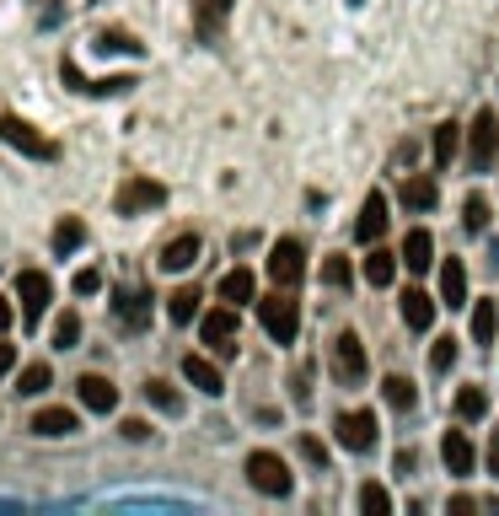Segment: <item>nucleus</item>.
<instances>
[{"label":"nucleus","mask_w":499,"mask_h":516,"mask_svg":"<svg viewBox=\"0 0 499 516\" xmlns=\"http://www.w3.org/2000/svg\"><path fill=\"white\" fill-rule=\"evenodd\" d=\"M451 366H456V339H435V344H430V371L445 377Z\"/></svg>","instance_id":"c9c22d12"},{"label":"nucleus","mask_w":499,"mask_h":516,"mask_svg":"<svg viewBox=\"0 0 499 516\" xmlns=\"http://www.w3.org/2000/svg\"><path fill=\"white\" fill-rule=\"evenodd\" d=\"M81 242H86V227H81L75 216H65V221L55 227V258H70V253H75Z\"/></svg>","instance_id":"a878e982"},{"label":"nucleus","mask_w":499,"mask_h":516,"mask_svg":"<svg viewBox=\"0 0 499 516\" xmlns=\"http://www.w3.org/2000/svg\"><path fill=\"white\" fill-rule=\"evenodd\" d=\"M441 458H445V468H451L456 479H467V473H473V441H467L462 430H445V441H441Z\"/></svg>","instance_id":"6ab92c4d"},{"label":"nucleus","mask_w":499,"mask_h":516,"mask_svg":"<svg viewBox=\"0 0 499 516\" xmlns=\"http://www.w3.org/2000/svg\"><path fill=\"white\" fill-rule=\"evenodd\" d=\"M247 484H253L258 495H274V501H284V495L295 490V479H290V468H284L279 452H253V458H247Z\"/></svg>","instance_id":"7ed1b4c3"},{"label":"nucleus","mask_w":499,"mask_h":516,"mask_svg":"<svg viewBox=\"0 0 499 516\" xmlns=\"http://www.w3.org/2000/svg\"><path fill=\"white\" fill-rule=\"evenodd\" d=\"M97 286H103V275H97V269H81V275H75V296H92Z\"/></svg>","instance_id":"ea45409f"},{"label":"nucleus","mask_w":499,"mask_h":516,"mask_svg":"<svg viewBox=\"0 0 499 516\" xmlns=\"http://www.w3.org/2000/svg\"><path fill=\"white\" fill-rule=\"evenodd\" d=\"M225 11H231V0H199V5H194V22H199V38H215V33H221Z\"/></svg>","instance_id":"5701e85b"},{"label":"nucleus","mask_w":499,"mask_h":516,"mask_svg":"<svg viewBox=\"0 0 499 516\" xmlns=\"http://www.w3.org/2000/svg\"><path fill=\"white\" fill-rule=\"evenodd\" d=\"M323 286H333V290H349V286H354V264H349L344 253L323 258Z\"/></svg>","instance_id":"cd10ccee"},{"label":"nucleus","mask_w":499,"mask_h":516,"mask_svg":"<svg viewBox=\"0 0 499 516\" xmlns=\"http://www.w3.org/2000/svg\"><path fill=\"white\" fill-rule=\"evenodd\" d=\"M333 430H338V447L344 452H371L376 447V414L371 409H344L333 420Z\"/></svg>","instance_id":"0eeeda50"},{"label":"nucleus","mask_w":499,"mask_h":516,"mask_svg":"<svg viewBox=\"0 0 499 516\" xmlns=\"http://www.w3.org/2000/svg\"><path fill=\"white\" fill-rule=\"evenodd\" d=\"M253 269H231L221 280V301H231V307H242V301H253Z\"/></svg>","instance_id":"393cba45"},{"label":"nucleus","mask_w":499,"mask_h":516,"mask_svg":"<svg viewBox=\"0 0 499 516\" xmlns=\"http://www.w3.org/2000/svg\"><path fill=\"white\" fill-rule=\"evenodd\" d=\"M403 264H408L414 275H424V269L435 264V237H430L424 227H414L408 237H403Z\"/></svg>","instance_id":"f3484780"},{"label":"nucleus","mask_w":499,"mask_h":516,"mask_svg":"<svg viewBox=\"0 0 499 516\" xmlns=\"http://www.w3.org/2000/svg\"><path fill=\"white\" fill-rule=\"evenodd\" d=\"M145 399L156 403L162 414H183V399H177V388H166V382H145Z\"/></svg>","instance_id":"f704fd0d"},{"label":"nucleus","mask_w":499,"mask_h":516,"mask_svg":"<svg viewBox=\"0 0 499 516\" xmlns=\"http://www.w3.org/2000/svg\"><path fill=\"white\" fill-rule=\"evenodd\" d=\"M365 280H371L376 290L397 280V258H392L387 248H376V242H371V253H365Z\"/></svg>","instance_id":"412c9836"},{"label":"nucleus","mask_w":499,"mask_h":516,"mask_svg":"<svg viewBox=\"0 0 499 516\" xmlns=\"http://www.w3.org/2000/svg\"><path fill=\"white\" fill-rule=\"evenodd\" d=\"M16 301H22L27 329H38V323H44V312H49V301H55L49 275H44V269H22V275H16Z\"/></svg>","instance_id":"423d86ee"},{"label":"nucleus","mask_w":499,"mask_h":516,"mask_svg":"<svg viewBox=\"0 0 499 516\" xmlns=\"http://www.w3.org/2000/svg\"><path fill=\"white\" fill-rule=\"evenodd\" d=\"M301 458L317 462V468H328V447H323V441H312V436H301Z\"/></svg>","instance_id":"58836bf2"},{"label":"nucleus","mask_w":499,"mask_h":516,"mask_svg":"<svg viewBox=\"0 0 499 516\" xmlns=\"http://www.w3.org/2000/svg\"><path fill=\"white\" fill-rule=\"evenodd\" d=\"M166 312H172V323H194V312H199V290H194V286L172 290V301H166Z\"/></svg>","instance_id":"c85d7f7f"},{"label":"nucleus","mask_w":499,"mask_h":516,"mask_svg":"<svg viewBox=\"0 0 499 516\" xmlns=\"http://www.w3.org/2000/svg\"><path fill=\"white\" fill-rule=\"evenodd\" d=\"M11 360H16V355H11V344L0 339V371H5V366H11Z\"/></svg>","instance_id":"37998d69"},{"label":"nucleus","mask_w":499,"mask_h":516,"mask_svg":"<svg viewBox=\"0 0 499 516\" xmlns=\"http://www.w3.org/2000/svg\"><path fill=\"white\" fill-rule=\"evenodd\" d=\"M494 334H499V307L494 301H478V307H473V339L494 344Z\"/></svg>","instance_id":"bb28decb"},{"label":"nucleus","mask_w":499,"mask_h":516,"mask_svg":"<svg viewBox=\"0 0 499 516\" xmlns=\"http://www.w3.org/2000/svg\"><path fill=\"white\" fill-rule=\"evenodd\" d=\"M0 140L5 146H16L22 157H55V146L27 124V118H16V114H0Z\"/></svg>","instance_id":"1a4fd4ad"},{"label":"nucleus","mask_w":499,"mask_h":516,"mask_svg":"<svg viewBox=\"0 0 499 516\" xmlns=\"http://www.w3.org/2000/svg\"><path fill=\"white\" fill-rule=\"evenodd\" d=\"M75 430H81L75 409H38L33 414V436H75Z\"/></svg>","instance_id":"a211bd4d"},{"label":"nucleus","mask_w":499,"mask_h":516,"mask_svg":"<svg viewBox=\"0 0 499 516\" xmlns=\"http://www.w3.org/2000/svg\"><path fill=\"white\" fill-rule=\"evenodd\" d=\"M199 334H205V344H210L215 355H236V307H215V312H205Z\"/></svg>","instance_id":"9d476101"},{"label":"nucleus","mask_w":499,"mask_h":516,"mask_svg":"<svg viewBox=\"0 0 499 516\" xmlns=\"http://www.w3.org/2000/svg\"><path fill=\"white\" fill-rule=\"evenodd\" d=\"M49 382H55V371H49L44 360H33V366H22V377H16V393H22V399H38V393H49Z\"/></svg>","instance_id":"b1692460"},{"label":"nucleus","mask_w":499,"mask_h":516,"mask_svg":"<svg viewBox=\"0 0 499 516\" xmlns=\"http://www.w3.org/2000/svg\"><path fill=\"white\" fill-rule=\"evenodd\" d=\"M81 344V318L75 312H59L55 318V349H75Z\"/></svg>","instance_id":"2f4dec72"},{"label":"nucleus","mask_w":499,"mask_h":516,"mask_svg":"<svg viewBox=\"0 0 499 516\" xmlns=\"http://www.w3.org/2000/svg\"><path fill=\"white\" fill-rule=\"evenodd\" d=\"M441 301L445 307H462L467 301V264L462 258H445L441 264Z\"/></svg>","instance_id":"aec40b11"},{"label":"nucleus","mask_w":499,"mask_h":516,"mask_svg":"<svg viewBox=\"0 0 499 516\" xmlns=\"http://www.w3.org/2000/svg\"><path fill=\"white\" fill-rule=\"evenodd\" d=\"M349 5H360V0H349Z\"/></svg>","instance_id":"c03bdc74"},{"label":"nucleus","mask_w":499,"mask_h":516,"mask_svg":"<svg viewBox=\"0 0 499 516\" xmlns=\"http://www.w3.org/2000/svg\"><path fill=\"white\" fill-rule=\"evenodd\" d=\"M156 205H166V188L156 177H129L118 188V216H140V210H156Z\"/></svg>","instance_id":"6e6552de"},{"label":"nucleus","mask_w":499,"mask_h":516,"mask_svg":"<svg viewBox=\"0 0 499 516\" xmlns=\"http://www.w3.org/2000/svg\"><path fill=\"white\" fill-rule=\"evenodd\" d=\"M118 323H129V329H145L151 323V307H145V296L140 290H118Z\"/></svg>","instance_id":"4be33fe9"},{"label":"nucleus","mask_w":499,"mask_h":516,"mask_svg":"<svg viewBox=\"0 0 499 516\" xmlns=\"http://www.w3.org/2000/svg\"><path fill=\"white\" fill-rule=\"evenodd\" d=\"M430 151H435V167H451V157H456V124H435Z\"/></svg>","instance_id":"7c9ffc66"},{"label":"nucleus","mask_w":499,"mask_h":516,"mask_svg":"<svg viewBox=\"0 0 499 516\" xmlns=\"http://www.w3.org/2000/svg\"><path fill=\"white\" fill-rule=\"evenodd\" d=\"M360 511H392V495L382 484H360Z\"/></svg>","instance_id":"e433bc0d"},{"label":"nucleus","mask_w":499,"mask_h":516,"mask_svg":"<svg viewBox=\"0 0 499 516\" xmlns=\"http://www.w3.org/2000/svg\"><path fill=\"white\" fill-rule=\"evenodd\" d=\"M301 275H306V248H301L295 237H279L274 248H269V280H274L279 290H295Z\"/></svg>","instance_id":"39448f33"},{"label":"nucleus","mask_w":499,"mask_h":516,"mask_svg":"<svg viewBox=\"0 0 499 516\" xmlns=\"http://www.w3.org/2000/svg\"><path fill=\"white\" fill-rule=\"evenodd\" d=\"M183 377L199 388V393H210V399H221L225 393V377L215 360H205V355H183Z\"/></svg>","instance_id":"ddd939ff"},{"label":"nucleus","mask_w":499,"mask_h":516,"mask_svg":"<svg viewBox=\"0 0 499 516\" xmlns=\"http://www.w3.org/2000/svg\"><path fill=\"white\" fill-rule=\"evenodd\" d=\"M494 151H499V114L494 108H478L473 129H467V162H473V172L494 167Z\"/></svg>","instance_id":"20e7f679"},{"label":"nucleus","mask_w":499,"mask_h":516,"mask_svg":"<svg viewBox=\"0 0 499 516\" xmlns=\"http://www.w3.org/2000/svg\"><path fill=\"white\" fill-rule=\"evenodd\" d=\"M382 231H387V194H382V188H371V194H365V205H360L354 237H360V242H382Z\"/></svg>","instance_id":"9b49d317"},{"label":"nucleus","mask_w":499,"mask_h":516,"mask_svg":"<svg viewBox=\"0 0 499 516\" xmlns=\"http://www.w3.org/2000/svg\"><path fill=\"white\" fill-rule=\"evenodd\" d=\"M75 393H81V403H86L92 414H113V409H118V388H113L108 377H97V371H81Z\"/></svg>","instance_id":"f8f14e48"},{"label":"nucleus","mask_w":499,"mask_h":516,"mask_svg":"<svg viewBox=\"0 0 499 516\" xmlns=\"http://www.w3.org/2000/svg\"><path fill=\"white\" fill-rule=\"evenodd\" d=\"M328 371L338 388H360L365 382V371H371V355H365V344L354 329H344L338 339H333V355H328Z\"/></svg>","instance_id":"f03ea898"},{"label":"nucleus","mask_w":499,"mask_h":516,"mask_svg":"<svg viewBox=\"0 0 499 516\" xmlns=\"http://www.w3.org/2000/svg\"><path fill=\"white\" fill-rule=\"evenodd\" d=\"M118 430H124V441H145V436H151V425H145V420H124Z\"/></svg>","instance_id":"a19ab883"},{"label":"nucleus","mask_w":499,"mask_h":516,"mask_svg":"<svg viewBox=\"0 0 499 516\" xmlns=\"http://www.w3.org/2000/svg\"><path fill=\"white\" fill-rule=\"evenodd\" d=\"M258 323H264V334L274 344H295V334H301V301H295L290 290L264 296V301H258Z\"/></svg>","instance_id":"f257e3e1"},{"label":"nucleus","mask_w":499,"mask_h":516,"mask_svg":"<svg viewBox=\"0 0 499 516\" xmlns=\"http://www.w3.org/2000/svg\"><path fill=\"white\" fill-rule=\"evenodd\" d=\"M5 329H11V301L0 296V334H5Z\"/></svg>","instance_id":"79ce46f5"},{"label":"nucleus","mask_w":499,"mask_h":516,"mask_svg":"<svg viewBox=\"0 0 499 516\" xmlns=\"http://www.w3.org/2000/svg\"><path fill=\"white\" fill-rule=\"evenodd\" d=\"M397 312H403V323H408L414 334H430V323H435V296H424V290H408V296L397 301Z\"/></svg>","instance_id":"dca6fc26"},{"label":"nucleus","mask_w":499,"mask_h":516,"mask_svg":"<svg viewBox=\"0 0 499 516\" xmlns=\"http://www.w3.org/2000/svg\"><path fill=\"white\" fill-rule=\"evenodd\" d=\"M397 199H403L408 210H435L441 188H435V177H430V172H408V177H403V188H397Z\"/></svg>","instance_id":"2eb2a0df"},{"label":"nucleus","mask_w":499,"mask_h":516,"mask_svg":"<svg viewBox=\"0 0 499 516\" xmlns=\"http://www.w3.org/2000/svg\"><path fill=\"white\" fill-rule=\"evenodd\" d=\"M462 227L467 231L489 227V199H484V194H467V205H462Z\"/></svg>","instance_id":"72a5a7b5"},{"label":"nucleus","mask_w":499,"mask_h":516,"mask_svg":"<svg viewBox=\"0 0 499 516\" xmlns=\"http://www.w3.org/2000/svg\"><path fill=\"white\" fill-rule=\"evenodd\" d=\"M199 248H205V242H199L194 231L172 237V242L162 248V269H166V275H183V269H194V264H199Z\"/></svg>","instance_id":"4468645a"},{"label":"nucleus","mask_w":499,"mask_h":516,"mask_svg":"<svg viewBox=\"0 0 499 516\" xmlns=\"http://www.w3.org/2000/svg\"><path fill=\"white\" fill-rule=\"evenodd\" d=\"M382 393H387L392 409H414V403H419V393H414V382H408V377H387V382H382Z\"/></svg>","instance_id":"473e14b6"},{"label":"nucleus","mask_w":499,"mask_h":516,"mask_svg":"<svg viewBox=\"0 0 499 516\" xmlns=\"http://www.w3.org/2000/svg\"><path fill=\"white\" fill-rule=\"evenodd\" d=\"M456 414H462V420H484V414H489V393H484V388H462V393H456Z\"/></svg>","instance_id":"c756f323"},{"label":"nucleus","mask_w":499,"mask_h":516,"mask_svg":"<svg viewBox=\"0 0 499 516\" xmlns=\"http://www.w3.org/2000/svg\"><path fill=\"white\" fill-rule=\"evenodd\" d=\"M97 49H108V55H140V44L135 38H124V33H103V44Z\"/></svg>","instance_id":"4c0bfd02"}]
</instances>
